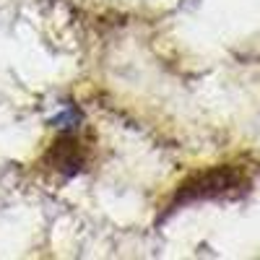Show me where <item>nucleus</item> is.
I'll return each instance as SVG.
<instances>
[{
  "label": "nucleus",
  "mask_w": 260,
  "mask_h": 260,
  "mask_svg": "<svg viewBox=\"0 0 260 260\" xmlns=\"http://www.w3.org/2000/svg\"><path fill=\"white\" fill-rule=\"evenodd\" d=\"M234 185H237V175L229 172V169L206 172V175H198L187 185H182V190L177 195V203L180 201H195V198H208V195H219V192H224Z\"/></svg>",
  "instance_id": "1"
},
{
  "label": "nucleus",
  "mask_w": 260,
  "mask_h": 260,
  "mask_svg": "<svg viewBox=\"0 0 260 260\" xmlns=\"http://www.w3.org/2000/svg\"><path fill=\"white\" fill-rule=\"evenodd\" d=\"M47 159L57 167V169H68V167H81L83 164V154H81V146L76 143V141H71V138H60V141H55L52 143V148H50V154H47Z\"/></svg>",
  "instance_id": "2"
}]
</instances>
